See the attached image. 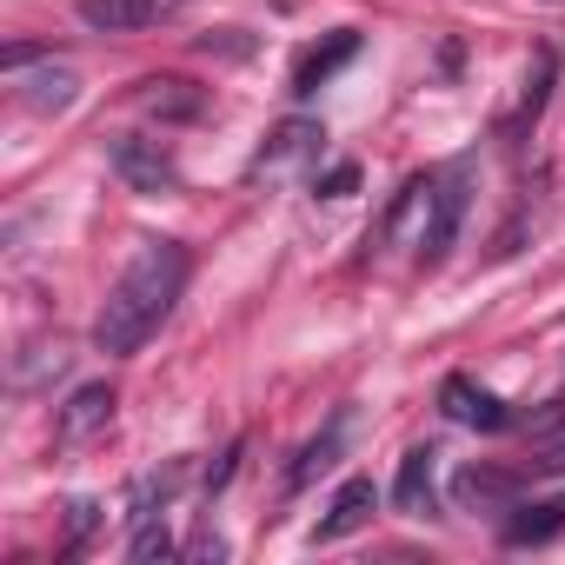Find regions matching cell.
I'll list each match as a JSON object with an SVG mask.
<instances>
[{
  "label": "cell",
  "instance_id": "obj_1",
  "mask_svg": "<svg viewBox=\"0 0 565 565\" xmlns=\"http://www.w3.org/2000/svg\"><path fill=\"white\" fill-rule=\"evenodd\" d=\"M186 246L180 239H140V253L120 266V279L107 287V300H100V313H94V347L100 353H140L160 327H167V313H173V300L186 294Z\"/></svg>",
  "mask_w": 565,
  "mask_h": 565
},
{
  "label": "cell",
  "instance_id": "obj_2",
  "mask_svg": "<svg viewBox=\"0 0 565 565\" xmlns=\"http://www.w3.org/2000/svg\"><path fill=\"white\" fill-rule=\"evenodd\" d=\"M107 160H114V173H120L134 193H173V186H180V167H173V153H167L160 140L114 134V140H107Z\"/></svg>",
  "mask_w": 565,
  "mask_h": 565
},
{
  "label": "cell",
  "instance_id": "obj_3",
  "mask_svg": "<svg viewBox=\"0 0 565 565\" xmlns=\"http://www.w3.org/2000/svg\"><path fill=\"white\" fill-rule=\"evenodd\" d=\"M426 200H433V213L419 226V253L433 266V259H446V246H452V233L466 220V167H446L439 180H426Z\"/></svg>",
  "mask_w": 565,
  "mask_h": 565
},
{
  "label": "cell",
  "instance_id": "obj_4",
  "mask_svg": "<svg viewBox=\"0 0 565 565\" xmlns=\"http://www.w3.org/2000/svg\"><path fill=\"white\" fill-rule=\"evenodd\" d=\"M180 0H81V21L94 34H140V28H160Z\"/></svg>",
  "mask_w": 565,
  "mask_h": 565
},
{
  "label": "cell",
  "instance_id": "obj_5",
  "mask_svg": "<svg viewBox=\"0 0 565 565\" xmlns=\"http://www.w3.org/2000/svg\"><path fill=\"white\" fill-rule=\"evenodd\" d=\"M439 406H446V419H459V426H479V433H505L512 426V413L486 393V386H472L466 373H452L446 386H439Z\"/></svg>",
  "mask_w": 565,
  "mask_h": 565
},
{
  "label": "cell",
  "instance_id": "obj_6",
  "mask_svg": "<svg viewBox=\"0 0 565 565\" xmlns=\"http://www.w3.org/2000/svg\"><path fill=\"white\" fill-rule=\"evenodd\" d=\"M373 505H380V492H373V479H347V486L333 492V505H327V519L313 525V545H333V539H353L360 525H373Z\"/></svg>",
  "mask_w": 565,
  "mask_h": 565
},
{
  "label": "cell",
  "instance_id": "obj_7",
  "mask_svg": "<svg viewBox=\"0 0 565 565\" xmlns=\"http://www.w3.org/2000/svg\"><path fill=\"white\" fill-rule=\"evenodd\" d=\"M353 54H360V34H353V28H340L327 47H313V54L294 67V94H320V87H327V81H333V74H340Z\"/></svg>",
  "mask_w": 565,
  "mask_h": 565
},
{
  "label": "cell",
  "instance_id": "obj_8",
  "mask_svg": "<svg viewBox=\"0 0 565 565\" xmlns=\"http://www.w3.org/2000/svg\"><path fill=\"white\" fill-rule=\"evenodd\" d=\"M552 74H558V54L552 47H539V61H532V74H525V94H519V107H512V120L499 127L505 140H525V127L545 114V100H552Z\"/></svg>",
  "mask_w": 565,
  "mask_h": 565
},
{
  "label": "cell",
  "instance_id": "obj_9",
  "mask_svg": "<svg viewBox=\"0 0 565 565\" xmlns=\"http://www.w3.org/2000/svg\"><path fill=\"white\" fill-rule=\"evenodd\" d=\"M107 419H114V386H81V393L61 406V439L81 446V439H94Z\"/></svg>",
  "mask_w": 565,
  "mask_h": 565
},
{
  "label": "cell",
  "instance_id": "obj_10",
  "mask_svg": "<svg viewBox=\"0 0 565 565\" xmlns=\"http://www.w3.org/2000/svg\"><path fill=\"white\" fill-rule=\"evenodd\" d=\"M433 466H439L433 446H413L399 459V479H393V505L399 512H433Z\"/></svg>",
  "mask_w": 565,
  "mask_h": 565
},
{
  "label": "cell",
  "instance_id": "obj_11",
  "mask_svg": "<svg viewBox=\"0 0 565 565\" xmlns=\"http://www.w3.org/2000/svg\"><path fill=\"white\" fill-rule=\"evenodd\" d=\"M74 94H81V81H74L67 67H47V74L21 81V107H28V114H67Z\"/></svg>",
  "mask_w": 565,
  "mask_h": 565
},
{
  "label": "cell",
  "instance_id": "obj_12",
  "mask_svg": "<svg viewBox=\"0 0 565 565\" xmlns=\"http://www.w3.org/2000/svg\"><path fill=\"white\" fill-rule=\"evenodd\" d=\"M552 532H565V499H545V505H519V519L505 525V545H545Z\"/></svg>",
  "mask_w": 565,
  "mask_h": 565
},
{
  "label": "cell",
  "instance_id": "obj_13",
  "mask_svg": "<svg viewBox=\"0 0 565 565\" xmlns=\"http://www.w3.org/2000/svg\"><path fill=\"white\" fill-rule=\"evenodd\" d=\"M340 446H347V413H340V419H333V426H327V433H320V439H313V446L300 452V459H294L287 486H313V479H320V472H327V466L340 459Z\"/></svg>",
  "mask_w": 565,
  "mask_h": 565
},
{
  "label": "cell",
  "instance_id": "obj_14",
  "mask_svg": "<svg viewBox=\"0 0 565 565\" xmlns=\"http://www.w3.org/2000/svg\"><path fill=\"white\" fill-rule=\"evenodd\" d=\"M327 134L313 127V120H287V127H279L266 147H259V167H287V160H300V153H313Z\"/></svg>",
  "mask_w": 565,
  "mask_h": 565
},
{
  "label": "cell",
  "instance_id": "obj_15",
  "mask_svg": "<svg viewBox=\"0 0 565 565\" xmlns=\"http://www.w3.org/2000/svg\"><path fill=\"white\" fill-rule=\"evenodd\" d=\"M61 366H67V353H61V347H28V353L14 360V386H21V393H34V386H41V380H54Z\"/></svg>",
  "mask_w": 565,
  "mask_h": 565
},
{
  "label": "cell",
  "instance_id": "obj_16",
  "mask_svg": "<svg viewBox=\"0 0 565 565\" xmlns=\"http://www.w3.org/2000/svg\"><path fill=\"white\" fill-rule=\"evenodd\" d=\"M512 492H519L512 472H479V466L459 472V499H466V505H492V499H512Z\"/></svg>",
  "mask_w": 565,
  "mask_h": 565
},
{
  "label": "cell",
  "instance_id": "obj_17",
  "mask_svg": "<svg viewBox=\"0 0 565 565\" xmlns=\"http://www.w3.org/2000/svg\"><path fill=\"white\" fill-rule=\"evenodd\" d=\"M180 87H186V81H147V94H140V100H147L153 114H193L200 100H193V94H180Z\"/></svg>",
  "mask_w": 565,
  "mask_h": 565
},
{
  "label": "cell",
  "instance_id": "obj_18",
  "mask_svg": "<svg viewBox=\"0 0 565 565\" xmlns=\"http://www.w3.org/2000/svg\"><path fill=\"white\" fill-rule=\"evenodd\" d=\"M167 552H173L167 525H153V512H140V532H134V558H140V565H153V558H167Z\"/></svg>",
  "mask_w": 565,
  "mask_h": 565
},
{
  "label": "cell",
  "instance_id": "obj_19",
  "mask_svg": "<svg viewBox=\"0 0 565 565\" xmlns=\"http://www.w3.org/2000/svg\"><path fill=\"white\" fill-rule=\"evenodd\" d=\"M353 186H360V167H353V160H340V167H333V173L320 180V193H327V200H347Z\"/></svg>",
  "mask_w": 565,
  "mask_h": 565
},
{
  "label": "cell",
  "instance_id": "obj_20",
  "mask_svg": "<svg viewBox=\"0 0 565 565\" xmlns=\"http://www.w3.org/2000/svg\"><path fill=\"white\" fill-rule=\"evenodd\" d=\"M193 558H226V539H213V532H200V539H193Z\"/></svg>",
  "mask_w": 565,
  "mask_h": 565
},
{
  "label": "cell",
  "instance_id": "obj_21",
  "mask_svg": "<svg viewBox=\"0 0 565 565\" xmlns=\"http://www.w3.org/2000/svg\"><path fill=\"white\" fill-rule=\"evenodd\" d=\"M545 472H565V446H545V459H539Z\"/></svg>",
  "mask_w": 565,
  "mask_h": 565
}]
</instances>
